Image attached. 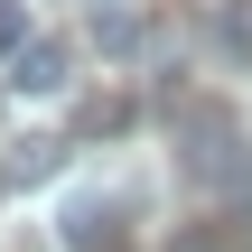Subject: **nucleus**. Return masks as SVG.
<instances>
[{
  "mask_svg": "<svg viewBox=\"0 0 252 252\" xmlns=\"http://www.w3.org/2000/svg\"><path fill=\"white\" fill-rule=\"evenodd\" d=\"M56 234H65V252H112V234H122V196L75 187V196L56 206Z\"/></svg>",
  "mask_w": 252,
  "mask_h": 252,
  "instance_id": "f257e3e1",
  "label": "nucleus"
},
{
  "mask_svg": "<svg viewBox=\"0 0 252 252\" xmlns=\"http://www.w3.org/2000/svg\"><path fill=\"white\" fill-rule=\"evenodd\" d=\"M65 84H75V47H47V37H37V47H19L9 94H37V103H47V94H65Z\"/></svg>",
  "mask_w": 252,
  "mask_h": 252,
  "instance_id": "f03ea898",
  "label": "nucleus"
},
{
  "mask_svg": "<svg viewBox=\"0 0 252 252\" xmlns=\"http://www.w3.org/2000/svg\"><path fill=\"white\" fill-rule=\"evenodd\" d=\"M56 168H65V140H19L9 168H0V187H47Z\"/></svg>",
  "mask_w": 252,
  "mask_h": 252,
  "instance_id": "7ed1b4c3",
  "label": "nucleus"
},
{
  "mask_svg": "<svg viewBox=\"0 0 252 252\" xmlns=\"http://www.w3.org/2000/svg\"><path fill=\"white\" fill-rule=\"evenodd\" d=\"M19 47H28V9L0 0V65H19Z\"/></svg>",
  "mask_w": 252,
  "mask_h": 252,
  "instance_id": "20e7f679",
  "label": "nucleus"
},
{
  "mask_svg": "<svg viewBox=\"0 0 252 252\" xmlns=\"http://www.w3.org/2000/svg\"><path fill=\"white\" fill-rule=\"evenodd\" d=\"M215 37H224V47H234V56H252V0H234V9H224V19H215Z\"/></svg>",
  "mask_w": 252,
  "mask_h": 252,
  "instance_id": "39448f33",
  "label": "nucleus"
}]
</instances>
